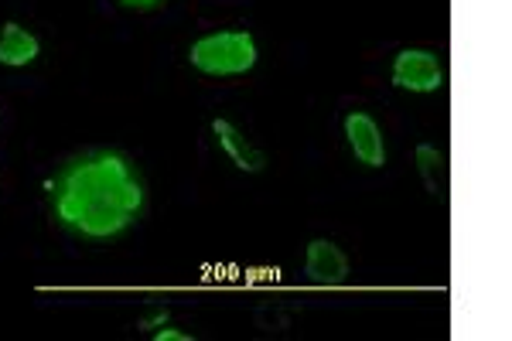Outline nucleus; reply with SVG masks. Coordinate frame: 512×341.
I'll return each instance as SVG.
<instances>
[{"mask_svg":"<svg viewBox=\"0 0 512 341\" xmlns=\"http://www.w3.org/2000/svg\"><path fill=\"white\" fill-rule=\"evenodd\" d=\"M52 209L62 226L79 236L110 239L144 209V185L123 154H82L52 181Z\"/></svg>","mask_w":512,"mask_h":341,"instance_id":"obj_1","label":"nucleus"},{"mask_svg":"<svg viewBox=\"0 0 512 341\" xmlns=\"http://www.w3.org/2000/svg\"><path fill=\"white\" fill-rule=\"evenodd\" d=\"M188 58L205 76H243L256 65V41L250 31H222L198 38Z\"/></svg>","mask_w":512,"mask_h":341,"instance_id":"obj_2","label":"nucleus"},{"mask_svg":"<svg viewBox=\"0 0 512 341\" xmlns=\"http://www.w3.org/2000/svg\"><path fill=\"white\" fill-rule=\"evenodd\" d=\"M393 86L410 89V93H437L444 86V69L434 52L424 48H407L393 58Z\"/></svg>","mask_w":512,"mask_h":341,"instance_id":"obj_3","label":"nucleus"},{"mask_svg":"<svg viewBox=\"0 0 512 341\" xmlns=\"http://www.w3.org/2000/svg\"><path fill=\"white\" fill-rule=\"evenodd\" d=\"M304 273L321 287H338L349 280V256L332 239H315V243H308V253H304Z\"/></svg>","mask_w":512,"mask_h":341,"instance_id":"obj_4","label":"nucleus"},{"mask_svg":"<svg viewBox=\"0 0 512 341\" xmlns=\"http://www.w3.org/2000/svg\"><path fill=\"white\" fill-rule=\"evenodd\" d=\"M345 137H349V147H352V154L359 157V164H366V168H383L386 164L383 133H379L373 116L349 113L345 116Z\"/></svg>","mask_w":512,"mask_h":341,"instance_id":"obj_5","label":"nucleus"},{"mask_svg":"<svg viewBox=\"0 0 512 341\" xmlns=\"http://www.w3.org/2000/svg\"><path fill=\"white\" fill-rule=\"evenodd\" d=\"M212 133L219 137V147L229 154V161H233L239 171L260 174L263 168H267V157H263V151H256L250 140H246L229 120H212Z\"/></svg>","mask_w":512,"mask_h":341,"instance_id":"obj_6","label":"nucleus"},{"mask_svg":"<svg viewBox=\"0 0 512 341\" xmlns=\"http://www.w3.org/2000/svg\"><path fill=\"white\" fill-rule=\"evenodd\" d=\"M41 45L38 38L31 35V31H24L21 24H4V31H0V62L4 65H31L38 58Z\"/></svg>","mask_w":512,"mask_h":341,"instance_id":"obj_7","label":"nucleus"},{"mask_svg":"<svg viewBox=\"0 0 512 341\" xmlns=\"http://www.w3.org/2000/svg\"><path fill=\"white\" fill-rule=\"evenodd\" d=\"M417 171L431 195H441V191L448 188V161H444V154L437 151V147L431 144L417 147Z\"/></svg>","mask_w":512,"mask_h":341,"instance_id":"obj_8","label":"nucleus"},{"mask_svg":"<svg viewBox=\"0 0 512 341\" xmlns=\"http://www.w3.org/2000/svg\"><path fill=\"white\" fill-rule=\"evenodd\" d=\"M154 338H158V341H188V335H185V331H175V328H164V324H161V328H158V331H154Z\"/></svg>","mask_w":512,"mask_h":341,"instance_id":"obj_9","label":"nucleus"},{"mask_svg":"<svg viewBox=\"0 0 512 341\" xmlns=\"http://www.w3.org/2000/svg\"><path fill=\"white\" fill-rule=\"evenodd\" d=\"M161 324H168V314H154V318H147V321H140V328L144 331H154V328H161Z\"/></svg>","mask_w":512,"mask_h":341,"instance_id":"obj_10","label":"nucleus"},{"mask_svg":"<svg viewBox=\"0 0 512 341\" xmlns=\"http://www.w3.org/2000/svg\"><path fill=\"white\" fill-rule=\"evenodd\" d=\"M123 4H134V7H151L154 0H123Z\"/></svg>","mask_w":512,"mask_h":341,"instance_id":"obj_11","label":"nucleus"}]
</instances>
